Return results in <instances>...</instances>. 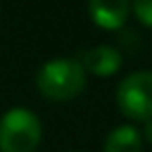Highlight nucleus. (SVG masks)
Wrapping results in <instances>:
<instances>
[{"label":"nucleus","mask_w":152,"mask_h":152,"mask_svg":"<svg viewBox=\"0 0 152 152\" xmlns=\"http://www.w3.org/2000/svg\"><path fill=\"white\" fill-rule=\"evenodd\" d=\"M86 69L71 56L50 58L36 73V88L50 102H69L77 98L86 90Z\"/></svg>","instance_id":"obj_1"},{"label":"nucleus","mask_w":152,"mask_h":152,"mask_svg":"<svg viewBox=\"0 0 152 152\" xmlns=\"http://www.w3.org/2000/svg\"><path fill=\"white\" fill-rule=\"evenodd\" d=\"M42 142V121L25 106H13L0 117V152H36Z\"/></svg>","instance_id":"obj_2"},{"label":"nucleus","mask_w":152,"mask_h":152,"mask_svg":"<svg viewBox=\"0 0 152 152\" xmlns=\"http://www.w3.org/2000/svg\"><path fill=\"white\" fill-rule=\"evenodd\" d=\"M117 106L123 117L131 121H150L152 119V71H133L125 75L115 94Z\"/></svg>","instance_id":"obj_3"},{"label":"nucleus","mask_w":152,"mask_h":152,"mask_svg":"<svg viewBox=\"0 0 152 152\" xmlns=\"http://www.w3.org/2000/svg\"><path fill=\"white\" fill-rule=\"evenodd\" d=\"M88 15L100 29H121L131 15V0H88Z\"/></svg>","instance_id":"obj_4"},{"label":"nucleus","mask_w":152,"mask_h":152,"mask_svg":"<svg viewBox=\"0 0 152 152\" xmlns=\"http://www.w3.org/2000/svg\"><path fill=\"white\" fill-rule=\"evenodd\" d=\"M79 63L86 69V73L94 75V77H113L115 73H119V69L123 65V56L115 46L98 44V46L86 50Z\"/></svg>","instance_id":"obj_5"},{"label":"nucleus","mask_w":152,"mask_h":152,"mask_svg":"<svg viewBox=\"0 0 152 152\" xmlns=\"http://www.w3.org/2000/svg\"><path fill=\"white\" fill-rule=\"evenodd\" d=\"M144 140L135 125H117L104 137V152H142Z\"/></svg>","instance_id":"obj_6"},{"label":"nucleus","mask_w":152,"mask_h":152,"mask_svg":"<svg viewBox=\"0 0 152 152\" xmlns=\"http://www.w3.org/2000/svg\"><path fill=\"white\" fill-rule=\"evenodd\" d=\"M131 15L144 27L152 29V0H131Z\"/></svg>","instance_id":"obj_7"},{"label":"nucleus","mask_w":152,"mask_h":152,"mask_svg":"<svg viewBox=\"0 0 152 152\" xmlns=\"http://www.w3.org/2000/svg\"><path fill=\"white\" fill-rule=\"evenodd\" d=\"M140 133H142V140H146L148 144H152V119L144 123V129Z\"/></svg>","instance_id":"obj_8"}]
</instances>
